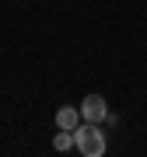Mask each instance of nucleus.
Wrapping results in <instances>:
<instances>
[{
	"label": "nucleus",
	"instance_id": "obj_1",
	"mask_svg": "<svg viewBox=\"0 0 147 157\" xmlns=\"http://www.w3.org/2000/svg\"><path fill=\"white\" fill-rule=\"evenodd\" d=\"M74 150H77L81 157H102L109 150L102 126L98 122H81L77 129H74Z\"/></svg>",
	"mask_w": 147,
	"mask_h": 157
},
{
	"label": "nucleus",
	"instance_id": "obj_3",
	"mask_svg": "<svg viewBox=\"0 0 147 157\" xmlns=\"http://www.w3.org/2000/svg\"><path fill=\"white\" fill-rule=\"evenodd\" d=\"M53 119H56V129H70V133H74V129H77L81 122H84V119H81V108H77V105H60Z\"/></svg>",
	"mask_w": 147,
	"mask_h": 157
},
{
	"label": "nucleus",
	"instance_id": "obj_2",
	"mask_svg": "<svg viewBox=\"0 0 147 157\" xmlns=\"http://www.w3.org/2000/svg\"><path fill=\"white\" fill-rule=\"evenodd\" d=\"M77 108H81V119H84V122H98L102 126L109 119V101L102 94H84V101H81Z\"/></svg>",
	"mask_w": 147,
	"mask_h": 157
},
{
	"label": "nucleus",
	"instance_id": "obj_4",
	"mask_svg": "<svg viewBox=\"0 0 147 157\" xmlns=\"http://www.w3.org/2000/svg\"><path fill=\"white\" fill-rule=\"evenodd\" d=\"M53 150H56V154L74 150V133H70V129H60V133L53 136Z\"/></svg>",
	"mask_w": 147,
	"mask_h": 157
}]
</instances>
